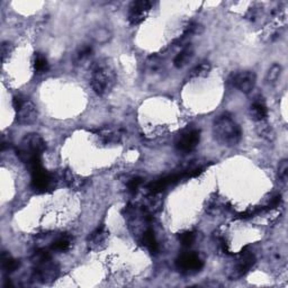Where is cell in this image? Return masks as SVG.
Returning <instances> with one entry per match:
<instances>
[{
  "label": "cell",
  "mask_w": 288,
  "mask_h": 288,
  "mask_svg": "<svg viewBox=\"0 0 288 288\" xmlns=\"http://www.w3.org/2000/svg\"><path fill=\"white\" fill-rule=\"evenodd\" d=\"M213 134L216 141L224 146H235L242 139V130L230 114H222L214 121Z\"/></svg>",
  "instance_id": "1"
},
{
  "label": "cell",
  "mask_w": 288,
  "mask_h": 288,
  "mask_svg": "<svg viewBox=\"0 0 288 288\" xmlns=\"http://www.w3.org/2000/svg\"><path fill=\"white\" fill-rule=\"evenodd\" d=\"M90 84L92 90L98 96H106L116 84V72L108 60H100L95 63L91 70Z\"/></svg>",
  "instance_id": "2"
},
{
  "label": "cell",
  "mask_w": 288,
  "mask_h": 288,
  "mask_svg": "<svg viewBox=\"0 0 288 288\" xmlns=\"http://www.w3.org/2000/svg\"><path fill=\"white\" fill-rule=\"evenodd\" d=\"M34 277L41 283H50L56 281L59 276V267L52 260L50 252L45 249L35 251L33 256Z\"/></svg>",
  "instance_id": "3"
},
{
  "label": "cell",
  "mask_w": 288,
  "mask_h": 288,
  "mask_svg": "<svg viewBox=\"0 0 288 288\" xmlns=\"http://www.w3.org/2000/svg\"><path fill=\"white\" fill-rule=\"evenodd\" d=\"M46 149V143L40 134H27L17 147V156L24 163L29 164L33 161L42 159V153Z\"/></svg>",
  "instance_id": "4"
},
{
  "label": "cell",
  "mask_w": 288,
  "mask_h": 288,
  "mask_svg": "<svg viewBox=\"0 0 288 288\" xmlns=\"http://www.w3.org/2000/svg\"><path fill=\"white\" fill-rule=\"evenodd\" d=\"M27 167L29 168V171H31V187L34 192L43 194L54 189V187H56V179H54L52 173L45 170L43 164H42V160L35 161V162L31 163Z\"/></svg>",
  "instance_id": "5"
},
{
  "label": "cell",
  "mask_w": 288,
  "mask_h": 288,
  "mask_svg": "<svg viewBox=\"0 0 288 288\" xmlns=\"http://www.w3.org/2000/svg\"><path fill=\"white\" fill-rule=\"evenodd\" d=\"M12 107L15 111L16 122L22 125L33 124L37 121L39 112L35 104L25 96H15L12 99Z\"/></svg>",
  "instance_id": "6"
},
{
  "label": "cell",
  "mask_w": 288,
  "mask_h": 288,
  "mask_svg": "<svg viewBox=\"0 0 288 288\" xmlns=\"http://www.w3.org/2000/svg\"><path fill=\"white\" fill-rule=\"evenodd\" d=\"M201 141V131L194 128L184 130L176 140V147L178 151L188 153L195 150Z\"/></svg>",
  "instance_id": "7"
},
{
  "label": "cell",
  "mask_w": 288,
  "mask_h": 288,
  "mask_svg": "<svg viewBox=\"0 0 288 288\" xmlns=\"http://www.w3.org/2000/svg\"><path fill=\"white\" fill-rule=\"evenodd\" d=\"M176 267L180 273L186 275H193L201 272L204 262L195 253H184L177 258Z\"/></svg>",
  "instance_id": "8"
},
{
  "label": "cell",
  "mask_w": 288,
  "mask_h": 288,
  "mask_svg": "<svg viewBox=\"0 0 288 288\" xmlns=\"http://www.w3.org/2000/svg\"><path fill=\"white\" fill-rule=\"evenodd\" d=\"M257 77L256 73L251 70L240 71L238 73L231 75L230 83L233 87L239 89L243 94H249L256 86Z\"/></svg>",
  "instance_id": "9"
},
{
  "label": "cell",
  "mask_w": 288,
  "mask_h": 288,
  "mask_svg": "<svg viewBox=\"0 0 288 288\" xmlns=\"http://www.w3.org/2000/svg\"><path fill=\"white\" fill-rule=\"evenodd\" d=\"M256 264V257L251 251H249L248 249H243L240 252L238 260H236L235 267L233 268L232 272V278H241L244 275H247L250 269L252 268Z\"/></svg>",
  "instance_id": "10"
},
{
  "label": "cell",
  "mask_w": 288,
  "mask_h": 288,
  "mask_svg": "<svg viewBox=\"0 0 288 288\" xmlns=\"http://www.w3.org/2000/svg\"><path fill=\"white\" fill-rule=\"evenodd\" d=\"M152 8V2L147 0H139L131 3L129 8V22L132 25L141 24L147 17Z\"/></svg>",
  "instance_id": "11"
},
{
  "label": "cell",
  "mask_w": 288,
  "mask_h": 288,
  "mask_svg": "<svg viewBox=\"0 0 288 288\" xmlns=\"http://www.w3.org/2000/svg\"><path fill=\"white\" fill-rule=\"evenodd\" d=\"M109 232L105 225H100L95 228L87 238L88 249L91 251H100L107 245Z\"/></svg>",
  "instance_id": "12"
},
{
  "label": "cell",
  "mask_w": 288,
  "mask_h": 288,
  "mask_svg": "<svg viewBox=\"0 0 288 288\" xmlns=\"http://www.w3.org/2000/svg\"><path fill=\"white\" fill-rule=\"evenodd\" d=\"M184 172L183 173H178V175H170L167 177L161 178V179H158L151 183L149 185V189L152 194H159L163 190H166L168 187L170 186L176 185L177 183H179L181 179H184Z\"/></svg>",
  "instance_id": "13"
},
{
  "label": "cell",
  "mask_w": 288,
  "mask_h": 288,
  "mask_svg": "<svg viewBox=\"0 0 288 288\" xmlns=\"http://www.w3.org/2000/svg\"><path fill=\"white\" fill-rule=\"evenodd\" d=\"M250 114H251V118L256 122H265L268 117V109L265 104V100L262 98H258L253 101L250 108Z\"/></svg>",
  "instance_id": "14"
},
{
  "label": "cell",
  "mask_w": 288,
  "mask_h": 288,
  "mask_svg": "<svg viewBox=\"0 0 288 288\" xmlns=\"http://www.w3.org/2000/svg\"><path fill=\"white\" fill-rule=\"evenodd\" d=\"M195 53V49L192 44H187L183 48V50L180 51L179 53L177 54L175 60H173V65L176 68H183L187 63L192 60Z\"/></svg>",
  "instance_id": "15"
},
{
  "label": "cell",
  "mask_w": 288,
  "mask_h": 288,
  "mask_svg": "<svg viewBox=\"0 0 288 288\" xmlns=\"http://www.w3.org/2000/svg\"><path fill=\"white\" fill-rule=\"evenodd\" d=\"M142 242L152 255H156L159 252V243L154 235V231L152 228H146L142 234Z\"/></svg>",
  "instance_id": "16"
},
{
  "label": "cell",
  "mask_w": 288,
  "mask_h": 288,
  "mask_svg": "<svg viewBox=\"0 0 288 288\" xmlns=\"http://www.w3.org/2000/svg\"><path fill=\"white\" fill-rule=\"evenodd\" d=\"M72 238L68 234H62L53 241L51 244V250L56 252H66L71 248Z\"/></svg>",
  "instance_id": "17"
},
{
  "label": "cell",
  "mask_w": 288,
  "mask_h": 288,
  "mask_svg": "<svg viewBox=\"0 0 288 288\" xmlns=\"http://www.w3.org/2000/svg\"><path fill=\"white\" fill-rule=\"evenodd\" d=\"M91 39L98 44H106L112 40V32L106 27H97L90 33Z\"/></svg>",
  "instance_id": "18"
},
{
  "label": "cell",
  "mask_w": 288,
  "mask_h": 288,
  "mask_svg": "<svg viewBox=\"0 0 288 288\" xmlns=\"http://www.w3.org/2000/svg\"><path fill=\"white\" fill-rule=\"evenodd\" d=\"M98 137L104 143L112 144V143L120 142V140L122 138V133L120 132V131L114 130V129H104L99 131Z\"/></svg>",
  "instance_id": "19"
},
{
  "label": "cell",
  "mask_w": 288,
  "mask_h": 288,
  "mask_svg": "<svg viewBox=\"0 0 288 288\" xmlns=\"http://www.w3.org/2000/svg\"><path fill=\"white\" fill-rule=\"evenodd\" d=\"M2 270L7 274H11L19 268V261L10 256L8 252H2L1 255Z\"/></svg>",
  "instance_id": "20"
},
{
  "label": "cell",
  "mask_w": 288,
  "mask_h": 288,
  "mask_svg": "<svg viewBox=\"0 0 288 288\" xmlns=\"http://www.w3.org/2000/svg\"><path fill=\"white\" fill-rule=\"evenodd\" d=\"M282 70L283 68L281 65H278V63H275L272 67L269 68L268 71H267V74H266V81L268 83H275L279 79L282 74Z\"/></svg>",
  "instance_id": "21"
},
{
  "label": "cell",
  "mask_w": 288,
  "mask_h": 288,
  "mask_svg": "<svg viewBox=\"0 0 288 288\" xmlns=\"http://www.w3.org/2000/svg\"><path fill=\"white\" fill-rule=\"evenodd\" d=\"M210 71H211L210 63H207V62L202 63V65L196 66L192 71H190L189 78H195V79L204 78L207 74H209Z\"/></svg>",
  "instance_id": "22"
},
{
  "label": "cell",
  "mask_w": 288,
  "mask_h": 288,
  "mask_svg": "<svg viewBox=\"0 0 288 288\" xmlns=\"http://www.w3.org/2000/svg\"><path fill=\"white\" fill-rule=\"evenodd\" d=\"M34 70H35L37 73H44L49 70V62L48 59L44 56L37 53L35 56V60H34Z\"/></svg>",
  "instance_id": "23"
},
{
  "label": "cell",
  "mask_w": 288,
  "mask_h": 288,
  "mask_svg": "<svg viewBox=\"0 0 288 288\" xmlns=\"http://www.w3.org/2000/svg\"><path fill=\"white\" fill-rule=\"evenodd\" d=\"M92 53V48L88 44H83L82 46H80L78 49L77 53H75V60L78 62H83L86 61L88 58H90Z\"/></svg>",
  "instance_id": "24"
},
{
  "label": "cell",
  "mask_w": 288,
  "mask_h": 288,
  "mask_svg": "<svg viewBox=\"0 0 288 288\" xmlns=\"http://www.w3.org/2000/svg\"><path fill=\"white\" fill-rule=\"evenodd\" d=\"M278 178L284 185L287 184L288 179V160L284 159L279 162L278 166Z\"/></svg>",
  "instance_id": "25"
},
{
  "label": "cell",
  "mask_w": 288,
  "mask_h": 288,
  "mask_svg": "<svg viewBox=\"0 0 288 288\" xmlns=\"http://www.w3.org/2000/svg\"><path fill=\"white\" fill-rule=\"evenodd\" d=\"M179 241L183 247L189 248L195 242V234L193 232H184L179 235Z\"/></svg>",
  "instance_id": "26"
},
{
  "label": "cell",
  "mask_w": 288,
  "mask_h": 288,
  "mask_svg": "<svg viewBox=\"0 0 288 288\" xmlns=\"http://www.w3.org/2000/svg\"><path fill=\"white\" fill-rule=\"evenodd\" d=\"M261 123V126H259V134H260V137L262 138H265L268 140V141H272V140H274V131L273 129L270 128L269 125H267L265 124L264 122H260Z\"/></svg>",
  "instance_id": "27"
},
{
  "label": "cell",
  "mask_w": 288,
  "mask_h": 288,
  "mask_svg": "<svg viewBox=\"0 0 288 288\" xmlns=\"http://www.w3.org/2000/svg\"><path fill=\"white\" fill-rule=\"evenodd\" d=\"M142 185V178H140V177H134L132 178L129 181V184H128V187H129V190L131 193H137L139 188H140V186Z\"/></svg>",
  "instance_id": "28"
},
{
  "label": "cell",
  "mask_w": 288,
  "mask_h": 288,
  "mask_svg": "<svg viewBox=\"0 0 288 288\" xmlns=\"http://www.w3.org/2000/svg\"><path fill=\"white\" fill-rule=\"evenodd\" d=\"M10 44L8 42H2L1 43V60L2 62L6 60V57L9 56Z\"/></svg>",
  "instance_id": "29"
},
{
  "label": "cell",
  "mask_w": 288,
  "mask_h": 288,
  "mask_svg": "<svg viewBox=\"0 0 288 288\" xmlns=\"http://www.w3.org/2000/svg\"><path fill=\"white\" fill-rule=\"evenodd\" d=\"M281 203H282V196L281 195H276V196H274L272 200H270L269 209H276V207L281 205Z\"/></svg>",
  "instance_id": "30"
}]
</instances>
